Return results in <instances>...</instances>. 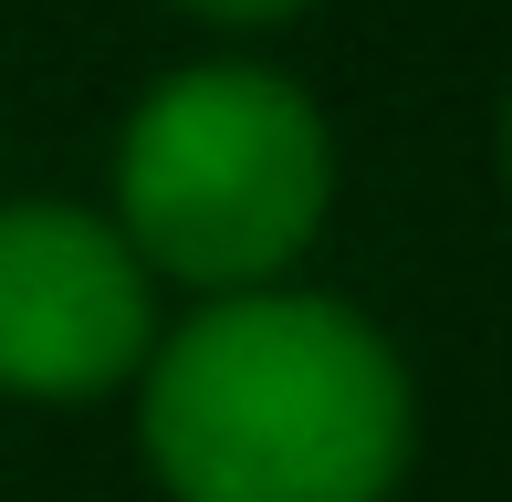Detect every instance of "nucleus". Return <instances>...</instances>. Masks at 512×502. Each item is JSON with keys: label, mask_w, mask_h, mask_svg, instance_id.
<instances>
[{"label": "nucleus", "mask_w": 512, "mask_h": 502, "mask_svg": "<svg viewBox=\"0 0 512 502\" xmlns=\"http://www.w3.org/2000/svg\"><path fill=\"white\" fill-rule=\"evenodd\" d=\"M136 440L168 502H387L418 408L356 304L251 283L147 346Z\"/></svg>", "instance_id": "obj_1"}, {"label": "nucleus", "mask_w": 512, "mask_h": 502, "mask_svg": "<svg viewBox=\"0 0 512 502\" xmlns=\"http://www.w3.org/2000/svg\"><path fill=\"white\" fill-rule=\"evenodd\" d=\"M335 210V136L314 95L262 63H189L126 116L115 231L157 283H283Z\"/></svg>", "instance_id": "obj_2"}, {"label": "nucleus", "mask_w": 512, "mask_h": 502, "mask_svg": "<svg viewBox=\"0 0 512 502\" xmlns=\"http://www.w3.org/2000/svg\"><path fill=\"white\" fill-rule=\"evenodd\" d=\"M157 346V272L74 199H0V387L95 398Z\"/></svg>", "instance_id": "obj_3"}, {"label": "nucleus", "mask_w": 512, "mask_h": 502, "mask_svg": "<svg viewBox=\"0 0 512 502\" xmlns=\"http://www.w3.org/2000/svg\"><path fill=\"white\" fill-rule=\"evenodd\" d=\"M189 11H209V21H293L304 0H189Z\"/></svg>", "instance_id": "obj_4"}]
</instances>
